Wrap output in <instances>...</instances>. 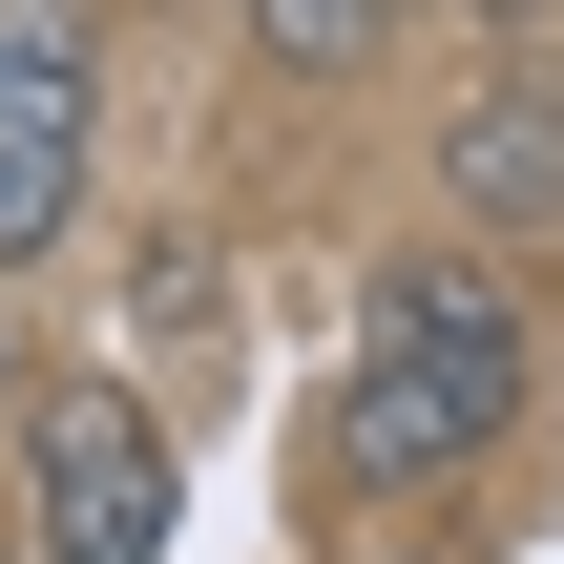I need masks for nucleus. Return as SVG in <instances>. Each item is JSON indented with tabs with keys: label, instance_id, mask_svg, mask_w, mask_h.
<instances>
[{
	"label": "nucleus",
	"instance_id": "5",
	"mask_svg": "<svg viewBox=\"0 0 564 564\" xmlns=\"http://www.w3.org/2000/svg\"><path fill=\"white\" fill-rule=\"evenodd\" d=\"M230 21H251V63H272V84H356L419 0H230Z\"/></svg>",
	"mask_w": 564,
	"mask_h": 564
},
{
	"label": "nucleus",
	"instance_id": "6",
	"mask_svg": "<svg viewBox=\"0 0 564 564\" xmlns=\"http://www.w3.org/2000/svg\"><path fill=\"white\" fill-rule=\"evenodd\" d=\"M440 21H481V42H564V0H440Z\"/></svg>",
	"mask_w": 564,
	"mask_h": 564
},
{
	"label": "nucleus",
	"instance_id": "1",
	"mask_svg": "<svg viewBox=\"0 0 564 564\" xmlns=\"http://www.w3.org/2000/svg\"><path fill=\"white\" fill-rule=\"evenodd\" d=\"M544 419V293L481 251V230H440V251H398L377 293H356V335H335V398H314V523L356 502V523H398V502H460V481H502V440Z\"/></svg>",
	"mask_w": 564,
	"mask_h": 564
},
{
	"label": "nucleus",
	"instance_id": "3",
	"mask_svg": "<svg viewBox=\"0 0 564 564\" xmlns=\"http://www.w3.org/2000/svg\"><path fill=\"white\" fill-rule=\"evenodd\" d=\"M84 147H105V42H84V0H0V272L63 251Z\"/></svg>",
	"mask_w": 564,
	"mask_h": 564
},
{
	"label": "nucleus",
	"instance_id": "2",
	"mask_svg": "<svg viewBox=\"0 0 564 564\" xmlns=\"http://www.w3.org/2000/svg\"><path fill=\"white\" fill-rule=\"evenodd\" d=\"M21 502H42V564H167L188 523V460L126 377H42L21 398Z\"/></svg>",
	"mask_w": 564,
	"mask_h": 564
},
{
	"label": "nucleus",
	"instance_id": "4",
	"mask_svg": "<svg viewBox=\"0 0 564 564\" xmlns=\"http://www.w3.org/2000/svg\"><path fill=\"white\" fill-rule=\"evenodd\" d=\"M440 209L481 230V251H564V63L544 42H481V84L440 105Z\"/></svg>",
	"mask_w": 564,
	"mask_h": 564
}]
</instances>
